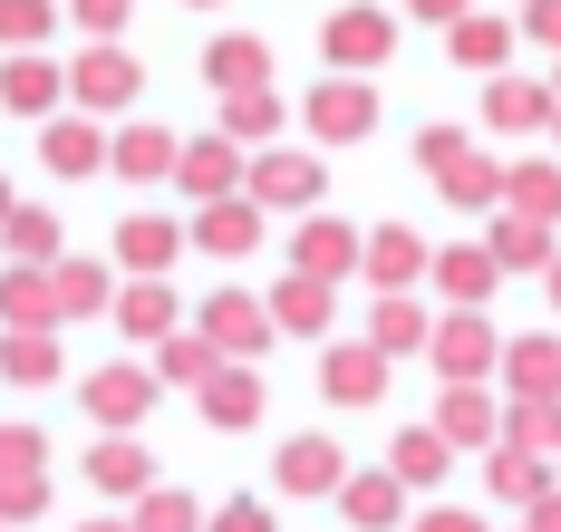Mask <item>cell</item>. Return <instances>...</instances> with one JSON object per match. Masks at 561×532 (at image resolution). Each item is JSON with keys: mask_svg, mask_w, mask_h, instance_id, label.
<instances>
[{"mask_svg": "<svg viewBox=\"0 0 561 532\" xmlns=\"http://www.w3.org/2000/svg\"><path fill=\"white\" fill-rule=\"evenodd\" d=\"M98 300H107V281H98L88 262H68V271H58V310H98Z\"/></svg>", "mask_w": 561, "mask_h": 532, "instance_id": "cell-13", "label": "cell"}, {"mask_svg": "<svg viewBox=\"0 0 561 532\" xmlns=\"http://www.w3.org/2000/svg\"><path fill=\"white\" fill-rule=\"evenodd\" d=\"M165 252H174V233H165V223H126V262H146V271H156Z\"/></svg>", "mask_w": 561, "mask_h": 532, "instance_id": "cell-17", "label": "cell"}, {"mask_svg": "<svg viewBox=\"0 0 561 532\" xmlns=\"http://www.w3.org/2000/svg\"><path fill=\"white\" fill-rule=\"evenodd\" d=\"M0 378H20V388L58 378V339L49 329H10V339H0Z\"/></svg>", "mask_w": 561, "mask_h": 532, "instance_id": "cell-3", "label": "cell"}, {"mask_svg": "<svg viewBox=\"0 0 561 532\" xmlns=\"http://www.w3.org/2000/svg\"><path fill=\"white\" fill-rule=\"evenodd\" d=\"M88 484H107V494H136V484H146V455H136V446H98V455H88Z\"/></svg>", "mask_w": 561, "mask_h": 532, "instance_id": "cell-7", "label": "cell"}, {"mask_svg": "<svg viewBox=\"0 0 561 532\" xmlns=\"http://www.w3.org/2000/svg\"><path fill=\"white\" fill-rule=\"evenodd\" d=\"M78 20H88V30H116V20H126V0H78Z\"/></svg>", "mask_w": 561, "mask_h": 532, "instance_id": "cell-24", "label": "cell"}, {"mask_svg": "<svg viewBox=\"0 0 561 532\" xmlns=\"http://www.w3.org/2000/svg\"><path fill=\"white\" fill-rule=\"evenodd\" d=\"M58 320V281H39V262L0 271V329H49Z\"/></svg>", "mask_w": 561, "mask_h": 532, "instance_id": "cell-1", "label": "cell"}, {"mask_svg": "<svg viewBox=\"0 0 561 532\" xmlns=\"http://www.w3.org/2000/svg\"><path fill=\"white\" fill-rule=\"evenodd\" d=\"M0 213H10V184H0Z\"/></svg>", "mask_w": 561, "mask_h": 532, "instance_id": "cell-25", "label": "cell"}, {"mask_svg": "<svg viewBox=\"0 0 561 532\" xmlns=\"http://www.w3.org/2000/svg\"><path fill=\"white\" fill-rule=\"evenodd\" d=\"M242 416H252V388H242V378H224V388H214V426H242Z\"/></svg>", "mask_w": 561, "mask_h": 532, "instance_id": "cell-20", "label": "cell"}, {"mask_svg": "<svg viewBox=\"0 0 561 532\" xmlns=\"http://www.w3.org/2000/svg\"><path fill=\"white\" fill-rule=\"evenodd\" d=\"M116 175H165V136H146V126H136V136L116 146Z\"/></svg>", "mask_w": 561, "mask_h": 532, "instance_id": "cell-12", "label": "cell"}, {"mask_svg": "<svg viewBox=\"0 0 561 532\" xmlns=\"http://www.w3.org/2000/svg\"><path fill=\"white\" fill-rule=\"evenodd\" d=\"M39 504H49V484H10L0 474V523H39Z\"/></svg>", "mask_w": 561, "mask_h": 532, "instance_id": "cell-14", "label": "cell"}, {"mask_svg": "<svg viewBox=\"0 0 561 532\" xmlns=\"http://www.w3.org/2000/svg\"><path fill=\"white\" fill-rule=\"evenodd\" d=\"M214 329L242 349V339H262V310H252V300H214Z\"/></svg>", "mask_w": 561, "mask_h": 532, "instance_id": "cell-16", "label": "cell"}, {"mask_svg": "<svg viewBox=\"0 0 561 532\" xmlns=\"http://www.w3.org/2000/svg\"><path fill=\"white\" fill-rule=\"evenodd\" d=\"M330 388H348V397H368V388H378V368H368V358H330Z\"/></svg>", "mask_w": 561, "mask_h": 532, "instance_id": "cell-21", "label": "cell"}, {"mask_svg": "<svg viewBox=\"0 0 561 532\" xmlns=\"http://www.w3.org/2000/svg\"><path fill=\"white\" fill-rule=\"evenodd\" d=\"M0 242H10L20 262H49V252H58V223H49V213H30V204H10V213H0Z\"/></svg>", "mask_w": 561, "mask_h": 532, "instance_id": "cell-4", "label": "cell"}, {"mask_svg": "<svg viewBox=\"0 0 561 532\" xmlns=\"http://www.w3.org/2000/svg\"><path fill=\"white\" fill-rule=\"evenodd\" d=\"M49 97H58V68L49 59H10L0 68V107H10V117H39Z\"/></svg>", "mask_w": 561, "mask_h": 532, "instance_id": "cell-2", "label": "cell"}, {"mask_svg": "<svg viewBox=\"0 0 561 532\" xmlns=\"http://www.w3.org/2000/svg\"><path fill=\"white\" fill-rule=\"evenodd\" d=\"M98 155H107V146H98L88 126H49V165H58V175H88Z\"/></svg>", "mask_w": 561, "mask_h": 532, "instance_id": "cell-9", "label": "cell"}, {"mask_svg": "<svg viewBox=\"0 0 561 532\" xmlns=\"http://www.w3.org/2000/svg\"><path fill=\"white\" fill-rule=\"evenodd\" d=\"M320 126H330V136H358V126H368V97L330 88V97H320Z\"/></svg>", "mask_w": 561, "mask_h": 532, "instance_id": "cell-15", "label": "cell"}, {"mask_svg": "<svg viewBox=\"0 0 561 532\" xmlns=\"http://www.w3.org/2000/svg\"><path fill=\"white\" fill-rule=\"evenodd\" d=\"M49 30V0H0V49H30Z\"/></svg>", "mask_w": 561, "mask_h": 532, "instance_id": "cell-10", "label": "cell"}, {"mask_svg": "<svg viewBox=\"0 0 561 532\" xmlns=\"http://www.w3.org/2000/svg\"><path fill=\"white\" fill-rule=\"evenodd\" d=\"M88 407L107 416V426H126V416L146 407V378H126V368H116V378H88Z\"/></svg>", "mask_w": 561, "mask_h": 532, "instance_id": "cell-6", "label": "cell"}, {"mask_svg": "<svg viewBox=\"0 0 561 532\" xmlns=\"http://www.w3.org/2000/svg\"><path fill=\"white\" fill-rule=\"evenodd\" d=\"M330 49H348V59H368V49H378V20H348V30H330Z\"/></svg>", "mask_w": 561, "mask_h": 532, "instance_id": "cell-22", "label": "cell"}, {"mask_svg": "<svg viewBox=\"0 0 561 532\" xmlns=\"http://www.w3.org/2000/svg\"><path fill=\"white\" fill-rule=\"evenodd\" d=\"M146 532H194V513L184 504H146Z\"/></svg>", "mask_w": 561, "mask_h": 532, "instance_id": "cell-23", "label": "cell"}, {"mask_svg": "<svg viewBox=\"0 0 561 532\" xmlns=\"http://www.w3.org/2000/svg\"><path fill=\"white\" fill-rule=\"evenodd\" d=\"M280 474H290V484H300V494H320V484H330V446H290V455H280Z\"/></svg>", "mask_w": 561, "mask_h": 532, "instance_id": "cell-11", "label": "cell"}, {"mask_svg": "<svg viewBox=\"0 0 561 532\" xmlns=\"http://www.w3.org/2000/svg\"><path fill=\"white\" fill-rule=\"evenodd\" d=\"M214 78H224V88H252V78H262V49H242V39L214 49Z\"/></svg>", "mask_w": 561, "mask_h": 532, "instance_id": "cell-18", "label": "cell"}, {"mask_svg": "<svg viewBox=\"0 0 561 532\" xmlns=\"http://www.w3.org/2000/svg\"><path fill=\"white\" fill-rule=\"evenodd\" d=\"M262 194H280V204H300V194H310V165H262Z\"/></svg>", "mask_w": 561, "mask_h": 532, "instance_id": "cell-19", "label": "cell"}, {"mask_svg": "<svg viewBox=\"0 0 561 532\" xmlns=\"http://www.w3.org/2000/svg\"><path fill=\"white\" fill-rule=\"evenodd\" d=\"M78 97H88V107H116V97H136V68L116 59V49H98V59L78 68Z\"/></svg>", "mask_w": 561, "mask_h": 532, "instance_id": "cell-5", "label": "cell"}, {"mask_svg": "<svg viewBox=\"0 0 561 532\" xmlns=\"http://www.w3.org/2000/svg\"><path fill=\"white\" fill-rule=\"evenodd\" d=\"M39 465H49V446H39L30 426H0V474H10V484H39Z\"/></svg>", "mask_w": 561, "mask_h": 532, "instance_id": "cell-8", "label": "cell"}]
</instances>
